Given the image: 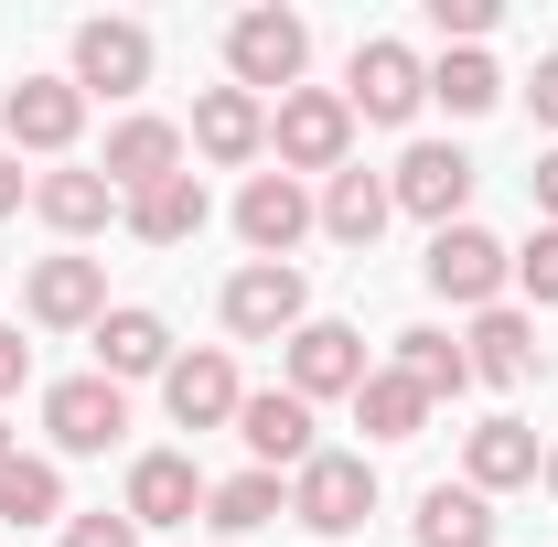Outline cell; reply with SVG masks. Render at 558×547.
Listing matches in <instances>:
<instances>
[{"label": "cell", "mask_w": 558, "mask_h": 547, "mask_svg": "<svg viewBox=\"0 0 558 547\" xmlns=\"http://www.w3.org/2000/svg\"><path fill=\"white\" fill-rule=\"evenodd\" d=\"M22 376H33V343H22V323H0V398H22Z\"/></svg>", "instance_id": "34"}, {"label": "cell", "mask_w": 558, "mask_h": 547, "mask_svg": "<svg viewBox=\"0 0 558 547\" xmlns=\"http://www.w3.org/2000/svg\"><path fill=\"white\" fill-rule=\"evenodd\" d=\"M183 161H194V139L172 130V119H150V108H130V119L108 130V161H97V172H108V194L130 205V194H150V183H172Z\"/></svg>", "instance_id": "16"}, {"label": "cell", "mask_w": 558, "mask_h": 547, "mask_svg": "<svg viewBox=\"0 0 558 547\" xmlns=\"http://www.w3.org/2000/svg\"><path fill=\"white\" fill-rule=\"evenodd\" d=\"M429 97H440L451 119H484L494 97H505V75H494V54H440V65H429Z\"/></svg>", "instance_id": "30"}, {"label": "cell", "mask_w": 558, "mask_h": 547, "mask_svg": "<svg viewBox=\"0 0 558 547\" xmlns=\"http://www.w3.org/2000/svg\"><path fill=\"white\" fill-rule=\"evenodd\" d=\"M537 462H548V440H537V429H526V418H473V429H462V483H473V494H515V483H537Z\"/></svg>", "instance_id": "19"}, {"label": "cell", "mask_w": 558, "mask_h": 547, "mask_svg": "<svg viewBox=\"0 0 558 547\" xmlns=\"http://www.w3.org/2000/svg\"><path fill=\"white\" fill-rule=\"evenodd\" d=\"M97 376L108 387H140V376H172V323L161 312H140V301H108V323H97Z\"/></svg>", "instance_id": "20"}, {"label": "cell", "mask_w": 558, "mask_h": 547, "mask_svg": "<svg viewBox=\"0 0 558 547\" xmlns=\"http://www.w3.org/2000/svg\"><path fill=\"white\" fill-rule=\"evenodd\" d=\"M526 194H537V226H558V139L537 150V172H526Z\"/></svg>", "instance_id": "35"}, {"label": "cell", "mask_w": 558, "mask_h": 547, "mask_svg": "<svg viewBox=\"0 0 558 547\" xmlns=\"http://www.w3.org/2000/svg\"><path fill=\"white\" fill-rule=\"evenodd\" d=\"M44 440H54V462L119 451V440H130V387H108L97 365H86V376H54V387H44Z\"/></svg>", "instance_id": "4"}, {"label": "cell", "mask_w": 558, "mask_h": 547, "mask_svg": "<svg viewBox=\"0 0 558 547\" xmlns=\"http://www.w3.org/2000/svg\"><path fill=\"white\" fill-rule=\"evenodd\" d=\"M205 183H194V172H172V183H150V194H130V205H119V226H130L140 247H194V236H205Z\"/></svg>", "instance_id": "22"}, {"label": "cell", "mask_w": 558, "mask_h": 547, "mask_svg": "<svg viewBox=\"0 0 558 547\" xmlns=\"http://www.w3.org/2000/svg\"><path fill=\"white\" fill-rule=\"evenodd\" d=\"M161 409H172V429H236V409H247V387H236V354H226V343H205V354H172V376H161Z\"/></svg>", "instance_id": "12"}, {"label": "cell", "mask_w": 558, "mask_h": 547, "mask_svg": "<svg viewBox=\"0 0 558 547\" xmlns=\"http://www.w3.org/2000/svg\"><path fill=\"white\" fill-rule=\"evenodd\" d=\"M269 161L290 172V183H312V172L333 183V172L354 161V108H344V86H290V97L269 108Z\"/></svg>", "instance_id": "1"}, {"label": "cell", "mask_w": 558, "mask_h": 547, "mask_svg": "<svg viewBox=\"0 0 558 547\" xmlns=\"http://www.w3.org/2000/svg\"><path fill=\"white\" fill-rule=\"evenodd\" d=\"M75 97H140L150 86V33L140 22H75Z\"/></svg>", "instance_id": "17"}, {"label": "cell", "mask_w": 558, "mask_h": 547, "mask_svg": "<svg viewBox=\"0 0 558 547\" xmlns=\"http://www.w3.org/2000/svg\"><path fill=\"white\" fill-rule=\"evenodd\" d=\"M418 279H429L451 312H494V301L515 290V247H505V236H484V226L462 215V226H440V236H429Z\"/></svg>", "instance_id": "3"}, {"label": "cell", "mask_w": 558, "mask_h": 547, "mask_svg": "<svg viewBox=\"0 0 558 547\" xmlns=\"http://www.w3.org/2000/svg\"><path fill=\"white\" fill-rule=\"evenodd\" d=\"M11 451H22V440H11V418H0V462H11Z\"/></svg>", "instance_id": "38"}, {"label": "cell", "mask_w": 558, "mask_h": 547, "mask_svg": "<svg viewBox=\"0 0 558 547\" xmlns=\"http://www.w3.org/2000/svg\"><path fill=\"white\" fill-rule=\"evenodd\" d=\"M354 429H365V440H418V429H429V398H418L398 365H365V387H354Z\"/></svg>", "instance_id": "27"}, {"label": "cell", "mask_w": 558, "mask_h": 547, "mask_svg": "<svg viewBox=\"0 0 558 547\" xmlns=\"http://www.w3.org/2000/svg\"><path fill=\"white\" fill-rule=\"evenodd\" d=\"M312 215H323V236H344V247H376L387 236V215H398V194H387V172H333L323 194H312Z\"/></svg>", "instance_id": "24"}, {"label": "cell", "mask_w": 558, "mask_h": 547, "mask_svg": "<svg viewBox=\"0 0 558 547\" xmlns=\"http://www.w3.org/2000/svg\"><path fill=\"white\" fill-rule=\"evenodd\" d=\"M301 65H312V22H301V11L258 0V11L226 22V86H247V97H290Z\"/></svg>", "instance_id": "2"}, {"label": "cell", "mask_w": 558, "mask_h": 547, "mask_svg": "<svg viewBox=\"0 0 558 547\" xmlns=\"http://www.w3.org/2000/svg\"><path fill=\"white\" fill-rule=\"evenodd\" d=\"M65 547H140V526L97 505V515H65Z\"/></svg>", "instance_id": "32"}, {"label": "cell", "mask_w": 558, "mask_h": 547, "mask_svg": "<svg viewBox=\"0 0 558 547\" xmlns=\"http://www.w3.org/2000/svg\"><path fill=\"white\" fill-rule=\"evenodd\" d=\"M537 483H548V505H558V440H548V462H537Z\"/></svg>", "instance_id": "37"}, {"label": "cell", "mask_w": 558, "mask_h": 547, "mask_svg": "<svg viewBox=\"0 0 558 547\" xmlns=\"http://www.w3.org/2000/svg\"><path fill=\"white\" fill-rule=\"evenodd\" d=\"M22 205H33V172H22V161L0 150V215H22Z\"/></svg>", "instance_id": "36"}, {"label": "cell", "mask_w": 558, "mask_h": 547, "mask_svg": "<svg viewBox=\"0 0 558 547\" xmlns=\"http://www.w3.org/2000/svg\"><path fill=\"white\" fill-rule=\"evenodd\" d=\"M279 354H290V398H312V409L365 387V333H354V323H323V312H312Z\"/></svg>", "instance_id": "11"}, {"label": "cell", "mask_w": 558, "mask_h": 547, "mask_svg": "<svg viewBox=\"0 0 558 547\" xmlns=\"http://www.w3.org/2000/svg\"><path fill=\"white\" fill-rule=\"evenodd\" d=\"M515 290H526L537 312H558V226H537V236L515 247Z\"/></svg>", "instance_id": "31"}, {"label": "cell", "mask_w": 558, "mask_h": 547, "mask_svg": "<svg viewBox=\"0 0 558 547\" xmlns=\"http://www.w3.org/2000/svg\"><path fill=\"white\" fill-rule=\"evenodd\" d=\"M473 183H484V161H473L462 139H409V150H398V172H387V194H398V215H418L429 236H440V226H462V205H473Z\"/></svg>", "instance_id": "5"}, {"label": "cell", "mask_w": 558, "mask_h": 547, "mask_svg": "<svg viewBox=\"0 0 558 547\" xmlns=\"http://www.w3.org/2000/svg\"><path fill=\"white\" fill-rule=\"evenodd\" d=\"M323 215H312V183H290V172H247L236 183V236H247V258H279L290 269V247L312 236Z\"/></svg>", "instance_id": "10"}, {"label": "cell", "mask_w": 558, "mask_h": 547, "mask_svg": "<svg viewBox=\"0 0 558 547\" xmlns=\"http://www.w3.org/2000/svg\"><path fill=\"white\" fill-rule=\"evenodd\" d=\"M418 97H429V65H418L409 44H354V86H344V108L354 119H376V130H398V119H418Z\"/></svg>", "instance_id": "14"}, {"label": "cell", "mask_w": 558, "mask_h": 547, "mask_svg": "<svg viewBox=\"0 0 558 547\" xmlns=\"http://www.w3.org/2000/svg\"><path fill=\"white\" fill-rule=\"evenodd\" d=\"M183 139L205 150L215 172H247V161H269V97H247V86H205Z\"/></svg>", "instance_id": "15"}, {"label": "cell", "mask_w": 558, "mask_h": 547, "mask_svg": "<svg viewBox=\"0 0 558 547\" xmlns=\"http://www.w3.org/2000/svg\"><path fill=\"white\" fill-rule=\"evenodd\" d=\"M365 515H376V462H365V451H312V462L290 473V526L354 537Z\"/></svg>", "instance_id": "6"}, {"label": "cell", "mask_w": 558, "mask_h": 547, "mask_svg": "<svg viewBox=\"0 0 558 547\" xmlns=\"http://www.w3.org/2000/svg\"><path fill=\"white\" fill-rule=\"evenodd\" d=\"M215 312H226V333H236V343H290L301 323H312V279L279 269V258H247V269L226 279Z\"/></svg>", "instance_id": "7"}, {"label": "cell", "mask_w": 558, "mask_h": 547, "mask_svg": "<svg viewBox=\"0 0 558 547\" xmlns=\"http://www.w3.org/2000/svg\"><path fill=\"white\" fill-rule=\"evenodd\" d=\"M33 215L75 247V236L119 226V194H108V172H97V161H65V172H33Z\"/></svg>", "instance_id": "21"}, {"label": "cell", "mask_w": 558, "mask_h": 547, "mask_svg": "<svg viewBox=\"0 0 558 547\" xmlns=\"http://www.w3.org/2000/svg\"><path fill=\"white\" fill-rule=\"evenodd\" d=\"M398 376L440 409V398H462V387H473V354H462V333H440V323H409V333H398Z\"/></svg>", "instance_id": "25"}, {"label": "cell", "mask_w": 558, "mask_h": 547, "mask_svg": "<svg viewBox=\"0 0 558 547\" xmlns=\"http://www.w3.org/2000/svg\"><path fill=\"white\" fill-rule=\"evenodd\" d=\"M462 354H473V376H484V387H526V376H537V323H526L515 301H494V312H473Z\"/></svg>", "instance_id": "23"}, {"label": "cell", "mask_w": 558, "mask_h": 547, "mask_svg": "<svg viewBox=\"0 0 558 547\" xmlns=\"http://www.w3.org/2000/svg\"><path fill=\"white\" fill-rule=\"evenodd\" d=\"M65 515V462L54 451H11L0 462V526H54Z\"/></svg>", "instance_id": "26"}, {"label": "cell", "mask_w": 558, "mask_h": 547, "mask_svg": "<svg viewBox=\"0 0 558 547\" xmlns=\"http://www.w3.org/2000/svg\"><path fill=\"white\" fill-rule=\"evenodd\" d=\"M236 440L258 451V473H301L323 440H312V398H290V387H247V409H236Z\"/></svg>", "instance_id": "18"}, {"label": "cell", "mask_w": 558, "mask_h": 547, "mask_svg": "<svg viewBox=\"0 0 558 547\" xmlns=\"http://www.w3.org/2000/svg\"><path fill=\"white\" fill-rule=\"evenodd\" d=\"M22 312H33L44 333H97V323H108V258H75V247L33 258V279H22Z\"/></svg>", "instance_id": "9"}, {"label": "cell", "mask_w": 558, "mask_h": 547, "mask_svg": "<svg viewBox=\"0 0 558 547\" xmlns=\"http://www.w3.org/2000/svg\"><path fill=\"white\" fill-rule=\"evenodd\" d=\"M269 515H290V483L258 473V462H247V473H226V483L205 494V526H215V537H258Z\"/></svg>", "instance_id": "28"}, {"label": "cell", "mask_w": 558, "mask_h": 547, "mask_svg": "<svg viewBox=\"0 0 558 547\" xmlns=\"http://www.w3.org/2000/svg\"><path fill=\"white\" fill-rule=\"evenodd\" d=\"M409 526H418V547H494V505L473 483H429Z\"/></svg>", "instance_id": "29"}, {"label": "cell", "mask_w": 558, "mask_h": 547, "mask_svg": "<svg viewBox=\"0 0 558 547\" xmlns=\"http://www.w3.org/2000/svg\"><path fill=\"white\" fill-rule=\"evenodd\" d=\"M0 139H11V161H22V150L65 161L75 139H86V97H75V75H22V86L0 97Z\"/></svg>", "instance_id": "8"}, {"label": "cell", "mask_w": 558, "mask_h": 547, "mask_svg": "<svg viewBox=\"0 0 558 547\" xmlns=\"http://www.w3.org/2000/svg\"><path fill=\"white\" fill-rule=\"evenodd\" d=\"M205 494H215V483L194 473V451H140L119 515H130L140 537H150V526H194V515H205Z\"/></svg>", "instance_id": "13"}, {"label": "cell", "mask_w": 558, "mask_h": 547, "mask_svg": "<svg viewBox=\"0 0 558 547\" xmlns=\"http://www.w3.org/2000/svg\"><path fill=\"white\" fill-rule=\"evenodd\" d=\"M526 108H537V130L558 139V54H537V75H526Z\"/></svg>", "instance_id": "33"}]
</instances>
